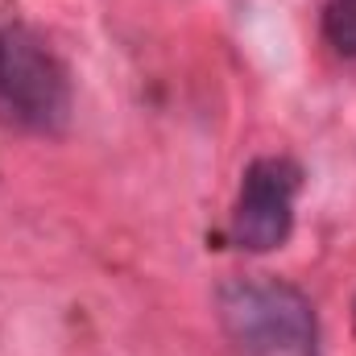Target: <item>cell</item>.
<instances>
[{
	"instance_id": "obj_1",
	"label": "cell",
	"mask_w": 356,
	"mask_h": 356,
	"mask_svg": "<svg viewBox=\"0 0 356 356\" xmlns=\"http://www.w3.org/2000/svg\"><path fill=\"white\" fill-rule=\"evenodd\" d=\"M220 323L236 356H319V323L302 290L277 277H232L220 286Z\"/></svg>"
},
{
	"instance_id": "obj_2",
	"label": "cell",
	"mask_w": 356,
	"mask_h": 356,
	"mask_svg": "<svg viewBox=\"0 0 356 356\" xmlns=\"http://www.w3.org/2000/svg\"><path fill=\"white\" fill-rule=\"evenodd\" d=\"M71 116V79L58 54L17 21H0V124L58 133Z\"/></svg>"
},
{
	"instance_id": "obj_3",
	"label": "cell",
	"mask_w": 356,
	"mask_h": 356,
	"mask_svg": "<svg viewBox=\"0 0 356 356\" xmlns=\"http://www.w3.org/2000/svg\"><path fill=\"white\" fill-rule=\"evenodd\" d=\"M302 186V170L290 158H257L232 207V241L249 253H269L290 236L294 224V195Z\"/></svg>"
},
{
	"instance_id": "obj_4",
	"label": "cell",
	"mask_w": 356,
	"mask_h": 356,
	"mask_svg": "<svg viewBox=\"0 0 356 356\" xmlns=\"http://www.w3.org/2000/svg\"><path fill=\"white\" fill-rule=\"evenodd\" d=\"M323 38L336 54L356 58V0H327L323 8Z\"/></svg>"
}]
</instances>
